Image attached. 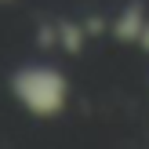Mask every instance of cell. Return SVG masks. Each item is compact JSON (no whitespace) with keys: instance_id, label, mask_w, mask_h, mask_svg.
Wrapping results in <instances>:
<instances>
[{"instance_id":"cell-1","label":"cell","mask_w":149,"mask_h":149,"mask_svg":"<svg viewBox=\"0 0 149 149\" xmlns=\"http://www.w3.org/2000/svg\"><path fill=\"white\" fill-rule=\"evenodd\" d=\"M11 95L33 116H58L69 106V80L47 62H26L11 73Z\"/></svg>"},{"instance_id":"cell-2","label":"cell","mask_w":149,"mask_h":149,"mask_svg":"<svg viewBox=\"0 0 149 149\" xmlns=\"http://www.w3.org/2000/svg\"><path fill=\"white\" fill-rule=\"evenodd\" d=\"M146 18H149V15H146L142 4H127V7L120 11V18L113 22V36H116L120 44H135V36H138V29H142Z\"/></svg>"},{"instance_id":"cell-3","label":"cell","mask_w":149,"mask_h":149,"mask_svg":"<svg viewBox=\"0 0 149 149\" xmlns=\"http://www.w3.org/2000/svg\"><path fill=\"white\" fill-rule=\"evenodd\" d=\"M135 44H138V47H142L146 55H149V18L142 22V29H138V36H135Z\"/></svg>"},{"instance_id":"cell-4","label":"cell","mask_w":149,"mask_h":149,"mask_svg":"<svg viewBox=\"0 0 149 149\" xmlns=\"http://www.w3.org/2000/svg\"><path fill=\"white\" fill-rule=\"evenodd\" d=\"M0 4H4V0H0Z\"/></svg>"}]
</instances>
